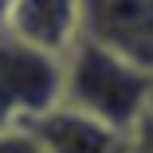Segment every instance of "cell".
I'll use <instances>...</instances> for the list:
<instances>
[{
  "label": "cell",
  "mask_w": 153,
  "mask_h": 153,
  "mask_svg": "<svg viewBox=\"0 0 153 153\" xmlns=\"http://www.w3.org/2000/svg\"><path fill=\"white\" fill-rule=\"evenodd\" d=\"M63 102L130 134L153 110V75L122 51L79 36L63 55Z\"/></svg>",
  "instance_id": "cell-1"
},
{
  "label": "cell",
  "mask_w": 153,
  "mask_h": 153,
  "mask_svg": "<svg viewBox=\"0 0 153 153\" xmlns=\"http://www.w3.org/2000/svg\"><path fill=\"white\" fill-rule=\"evenodd\" d=\"M55 106H63V59L0 27V130H27Z\"/></svg>",
  "instance_id": "cell-2"
},
{
  "label": "cell",
  "mask_w": 153,
  "mask_h": 153,
  "mask_svg": "<svg viewBox=\"0 0 153 153\" xmlns=\"http://www.w3.org/2000/svg\"><path fill=\"white\" fill-rule=\"evenodd\" d=\"M0 27L27 47L63 59L82 36V0H12Z\"/></svg>",
  "instance_id": "cell-3"
},
{
  "label": "cell",
  "mask_w": 153,
  "mask_h": 153,
  "mask_svg": "<svg viewBox=\"0 0 153 153\" xmlns=\"http://www.w3.org/2000/svg\"><path fill=\"white\" fill-rule=\"evenodd\" d=\"M27 130L36 134L43 153H130V134L126 130H114L106 122L67 106V102L55 106L43 118H36Z\"/></svg>",
  "instance_id": "cell-4"
},
{
  "label": "cell",
  "mask_w": 153,
  "mask_h": 153,
  "mask_svg": "<svg viewBox=\"0 0 153 153\" xmlns=\"http://www.w3.org/2000/svg\"><path fill=\"white\" fill-rule=\"evenodd\" d=\"M0 153H43L32 130H0Z\"/></svg>",
  "instance_id": "cell-5"
},
{
  "label": "cell",
  "mask_w": 153,
  "mask_h": 153,
  "mask_svg": "<svg viewBox=\"0 0 153 153\" xmlns=\"http://www.w3.org/2000/svg\"><path fill=\"white\" fill-rule=\"evenodd\" d=\"M8 8H12V0H0V24H4V16H8Z\"/></svg>",
  "instance_id": "cell-6"
}]
</instances>
